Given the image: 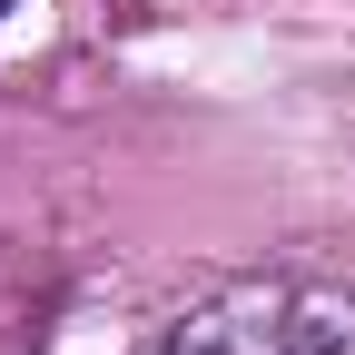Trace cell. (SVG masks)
Wrapping results in <instances>:
<instances>
[{"label": "cell", "instance_id": "2", "mask_svg": "<svg viewBox=\"0 0 355 355\" xmlns=\"http://www.w3.org/2000/svg\"><path fill=\"white\" fill-rule=\"evenodd\" d=\"M0 10H10V0H0Z\"/></svg>", "mask_w": 355, "mask_h": 355}, {"label": "cell", "instance_id": "1", "mask_svg": "<svg viewBox=\"0 0 355 355\" xmlns=\"http://www.w3.org/2000/svg\"><path fill=\"white\" fill-rule=\"evenodd\" d=\"M355 326L345 306L296 296V286H227L217 306H198L158 355H345Z\"/></svg>", "mask_w": 355, "mask_h": 355}]
</instances>
